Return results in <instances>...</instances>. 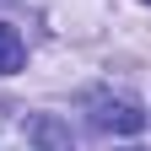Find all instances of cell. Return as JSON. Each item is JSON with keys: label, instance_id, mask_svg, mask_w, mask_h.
Masks as SVG:
<instances>
[{"label": "cell", "instance_id": "1", "mask_svg": "<svg viewBox=\"0 0 151 151\" xmlns=\"http://www.w3.org/2000/svg\"><path fill=\"white\" fill-rule=\"evenodd\" d=\"M92 124L103 129V135H140L146 129V113L129 103V97H92Z\"/></svg>", "mask_w": 151, "mask_h": 151}, {"label": "cell", "instance_id": "2", "mask_svg": "<svg viewBox=\"0 0 151 151\" xmlns=\"http://www.w3.org/2000/svg\"><path fill=\"white\" fill-rule=\"evenodd\" d=\"M22 60H27V49H22V38H16V27L0 22V76H16Z\"/></svg>", "mask_w": 151, "mask_h": 151}, {"label": "cell", "instance_id": "3", "mask_svg": "<svg viewBox=\"0 0 151 151\" xmlns=\"http://www.w3.org/2000/svg\"><path fill=\"white\" fill-rule=\"evenodd\" d=\"M32 140L43 146V151H70V135L60 129V119H54V113H43V119H32Z\"/></svg>", "mask_w": 151, "mask_h": 151}]
</instances>
